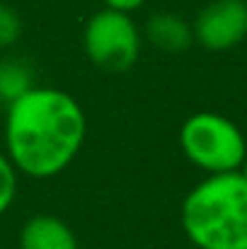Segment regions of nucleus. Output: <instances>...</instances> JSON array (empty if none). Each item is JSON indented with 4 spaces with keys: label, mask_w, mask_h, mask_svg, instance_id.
<instances>
[{
    "label": "nucleus",
    "mask_w": 247,
    "mask_h": 249,
    "mask_svg": "<svg viewBox=\"0 0 247 249\" xmlns=\"http://www.w3.org/2000/svg\"><path fill=\"white\" fill-rule=\"evenodd\" d=\"M238 172H240V174H243V177H245V179H247V160H245V162H243V165H240V169H238Z\"/></svg>",
    "instance_id": "f8f14e48"
},
{
    "label": "nucleus",
    "mask_w": 247,
    "mask_h": 249,
    "mask_svg": "<svg viewBox=\"0 0 247 249\" xmlns=\"http://www.w3.org/2000/svg\"><path fill=\"white\" fill-rule=\"evenodd\" d=\"M17 179L19 172L5 153H0V215H5L17 198Z\"/></svg>",
    "instance_id": "1a4fd4ad"
},
{
    "label": "nucleus",
    "mask_w": 247,
    "mask_h": 249,
    "mask_svg": "<svg viewBox=\"0 0 247 249\" xmlns=\"http://www.w3.org/2000/svg\"><path fill=\"white\" fill-rule=\"evenodd\" d=\"M5 109V155L19 174L51 179L78 158L87 119L73 94L37 85Z\"/></svg>",
    "instance_id": "f257e3e1"
},
{
    "label": "nucleus",
    "mask_w": 247,
    "mask_h": 249,
    "mask_svg": "<svg viewBox=\"0 0 247 249\" xmlns=\"http://www.w3.org/2000/svg\"><path fill=\"white\" fill-rule=\"evenodd\" d=\"M97 249H102V247H97Z\"/></svg>",
    "instance_id": "ddd939ff"
},
{
    "label": "nucleus",
    "mask_w": 247,
    "mask_h": 249,
    "mask_svg": "<svg viewBox=\"0 0 247 249\" xmlns=\"http://www.w3.org/2000/svg\"><path fill=\"white\" fill-rule=\"evenodd\" d=\"M194 41L206 51H230L247 39V0H211L191 24Z\"/></svg>",
    "instance_id": "39448f33"
},
{
    "label": "nucleus",
    "mask_w": 247,
    "mask_h": 249,
    "mask_svg": "<svg viewBox=\"0 0 247 249\" xmlns=\"http://www.w3.org/2000/svg\"><path fill=\"white\" fill-rule=\"evenodd\" d=\"M179 220L196 249H247V179L209 174L184 196Z\"/></svg>",
    "instance_id": "f03ea898"
},
{
    "label": "nucleus",
    "mask_w": 247,
    "mask_h": 249,
    "mask_svg": "<svg viewBox=\"0 0 247 249\" xmlns=\"http://www.w3.org/2000/svg\"><path fill=\"white\" fill-rule=\"evenodd\" d=\"M19 249H80V245L63 218L41 213L24 220L19 230Z\"/></svg>",
    "instance_id": "423d86ee"
},
{
    "label": "nucleus",
    "mask_w": 247,
    "mask_h": 249,
    "mask_svg": "<svg viewBox=\"0 0 247 249\" xmlns=\"http://www.w3.org/2000/svg\"><path fill=\"white\" fill-rule=\"evenodd\" d=\"M146 2H148V0H104V7L116 10V12H126V15H131V12L141 10Z\"/></svg>",
    "instance_id": "9b49d317"
},
{
    "label": "nucleus",
    "mask_w": 247,
    "mask_h": 249,
    "mask_svg": "<svg viewBox=\"0 0 247 249\" xmlns=\"http://www.w3.org/2000/svg\"><path fill=\"white\" fill-rule=\"evenodd\" d=\"M22 36V17L19 12L7 5L0 2V49H10L19 41Z\"/></svg>",
    "instance_id": "9d476101"
},
{
    "label": "nucleus",
    "mask_w": 247,
    "mask_h": 249,
    "mask_svg": "<svg viewBox=\"0 0 247 249\" xmlns=\"http://www.w3.org/2000/svg\"><path fill=\"white\" fill-rule=\"evenodd\" d=\"M37 87L34 71L22 58H0V104L10 107L15 99Z\"/></svg>",
    "instance_id": "6e6552de"
},
{
    "label": "nucleus",
    "mask_w": 247,
    "mask_h": 249,
    "mask_svg": "<svg viewBox=\"0 0 247 249\" xmlns=\"http://www.w3.org/2000/svg\"><path fill=\"white\" fill-rule=\"evenodd\" d=\"M179 148L191 165L206 174L238 172L247 160L243 131L216 111L191 114L179 128Z\"/></svg>",
    "instance_id": "7ed1b4c3"
},
{
    "label": "nucleus",
    "mask_w": 247,
    "mask_h": 249,
    "mask_svg": "<svg viewBox=\"0 0 247 249\" xmlns=\"http://www.w3.org/2000/svg\"><path fill=\"white\" fill-rule=\"evenodd\" d=\"M143 34L138 24L126 12L99 10L95 12L82 29V49L92 66L104 73H129L141 56Z\"/></svg>",
    "instance_id": "20e7f679"
},
{
    "label": "nucleus",
    "mask_w": 247,
    "mask_h": 249,
    "mask_svg": "<svg viewBox=\"0 0 247 249\" xmlns=\"http://www.w3.org/2000/svg\"><path fill=\"white\" fill-rule=\"evenodd\" d=\"M155 49L165 53H182L191 46L194 32L191 24L177 15V12H155L146 19V27L141 32Z\"/></svg>",
    "instance_id": "0eeeda50"
}]
</instances>
